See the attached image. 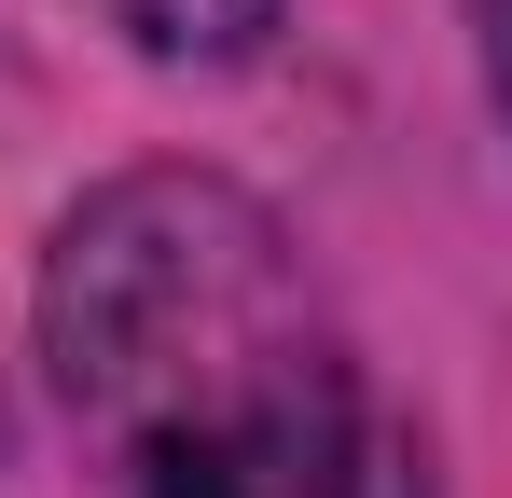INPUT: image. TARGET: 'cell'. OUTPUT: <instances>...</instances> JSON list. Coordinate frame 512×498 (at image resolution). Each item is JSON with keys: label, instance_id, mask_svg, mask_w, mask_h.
Segmentation results:
<instances>
[{"label": "cell", "instance_id": "obj_1", "mask_svg": "<svg viewBox=\"0 0 512 498\" xmlns=\"http://www.w3.org/2000/svg\"><path fill=\"white\" fill-rule=\"evenodd\" d=\"M42 360H56L70 415L139 471V457L194 443V429L333 374L346 346L319 319V291H305V249L236 180L153 166V180H111V194H84L56 222Z\"/></svg>", "mask_w": 512, "mask_h": 498}, {"label": "cell", "instance_id": "obj_2", "mask_svg": "<svg viewBox=\"0 0 512 498\" xmlns=\"http://www.w3.org/2000/svg\"><path fill=\"white\" fill-rule=\"evenodd\" d=\"M125 498H429V457H416V429L333 360V374H305V388H277V402L139 457Z\"/></svg>", "mask_w": 512, "mask_h": 498}, {"label": "cell", "instance_id": "obj_3", "mask_svg": "<svg viewBox=\"0 0 512 498\" xmlns=\"http://www.w3.org/2000/svg\"><path fill=\"white\" fill-rule=\"evenodd\" d=\"M471 28H485V83H499V111H512V0H471Z\"/></svg>", "mask_w": 512, "mask_h": 498}]
</instances>
